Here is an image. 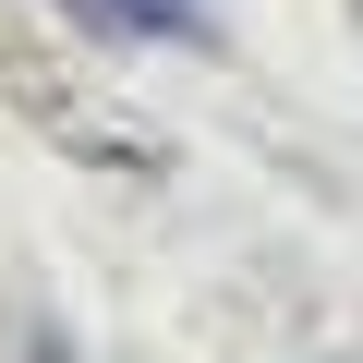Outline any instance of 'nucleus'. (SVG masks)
<instances>
[{"label": "nucleus", "instance_id": "obj_3", "mask_svg": "<svg viewBox=\"0 0 363 363\" xmlns=\"http://www.w3.org/2000/svg\"><path fill=\"white\" fill-rule=\"evenodd\" d=\"M351 37H363V0H351Z\"/></svg>", "mask_w": 363, "mask_h": 363}, {"label": "nucleus", "instance_id": "obj_2", "mask_svg": "<svg viewBox=\"0 0 363 363\" xmlns=\"http://www.w3.org/2000/svg\"><path fill=\"white\" fill-rule=\"evenodd\" d=\"M61 13H73L85 37H194V49L218 37L206 0H61Z\"/></svg>", "mask_w": 363, "mask_h": 363}, {"label": "nucleus", "instance_id": "obj_1", "mask_svg": "<svg viewBox=\"0 0 363 363\" xmlns=\"http://www.w3.org/2000/svg\"><path fill=\"white\" fill-rule=\"evenodd\" d=\"M0 85L25 97V121H37L61 157H85V169H121V182H169V145H157V133H133L121 109H73V97H61V73H49L37 49H0Z\"/></svg>", "mask_w": 363, "mask_h": 363}]
</instances>
